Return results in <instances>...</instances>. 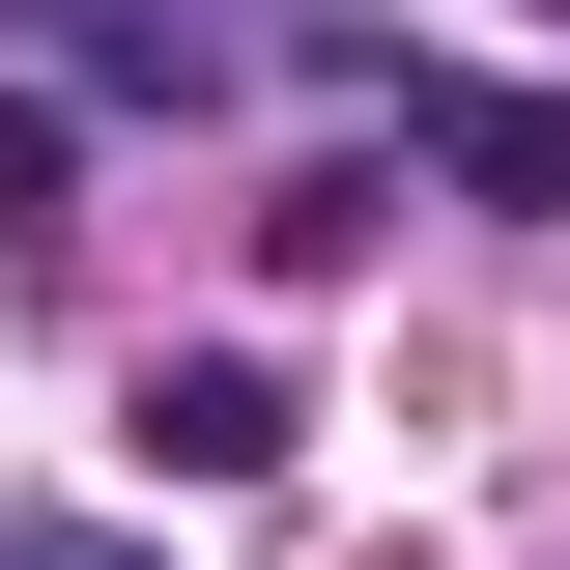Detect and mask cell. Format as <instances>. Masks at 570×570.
I'll list each match as a JSON object with an SVG mask.
<instances>
[{"instance_id": "cell-1", "label": "cell", "mask_w": 570, "mask_h": 570, "mask_svg": "<svg viewBox=\"0 0 570 570\" xmlns=\"http://www.w3.org/2000/svg\"><path fill=\"white\" fill-rule=\"evenodd\" d=\"M285 428H314V400H285L257 343H200V371H142V456H171V485H285Z\"/></svg>"}, {"instance_id": "cell-2", "label": "cell", "mask_w": 570, "mask_h": 570, "mask_svg": "<svg viewBox=\"0 0 570 570\" xmlns=\"http://www.w3.org/2000/svg\"><path fill=\"white\" fill-rule=\"evenodd\" d=\"M0 29H29V58H86L115 115H200V58H228L200 0H0Z\"/></svg>"}, {"instance_id": "cell-3", "label": "cell", "mask_w": 570, "mask_h": 570, "mask_svg": "<svg viewBox=\"0 0 570 570\" xmlns=\"http://www.w3.org/2000/svg\"><path fill=\"white\" fill-rule=\"evenodd\" d=\"M400 142L456 200H570V86H400Z\"/></svg>"}, {"instance_id": "cell-4", "label": "cell", "mask_w": 570, "mask_h": 570, "mask_svg": "<svg viewBox=\"0 0 570 570\" xmlns=\"http://www.w3.org/2000/svg\"><path fill=\"white\" fill-rule=\"evenodd\" d=\"M371 228H400V171H285V200H257V257H285V285H343Z\"/></svg>"}, {"instance_id": "cell-5", "label": "cell", "mask_w": 570, "mask_h": 570, "mask_svg": "<svg viewBox=\"0 0 570 570\" xmlns=\"http://www.w3.org/2000/svg\"><path fill=\"white\" fill-rule=\"evenodd\" d=\"M58 171H86V142H58V86H0V228H58Z\"/></svg>"}, {"instance_id": "cell-6", "label": "cell", "mask_w": 570, "mask_h": 570, "mask_svg": "<svg viewBox=\"0 0 570 570\" xmlns=\"http://www.w3.org/2000/svg\"><path fill=\"white\" fill-rule=\"evenodd\" d=\"M0 570H142V542H115V513H29V542H0Z\"/></svg>"}]
</instances>
